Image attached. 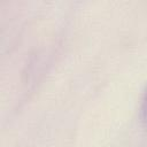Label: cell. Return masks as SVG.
<instances>
[{"instance_id":"6da1fadb","label":"cell","mask_w":147,"mask_h":147,"mask_svg":"<svg viewBox=\"0 0 147 147\" xmlns=\"http://www.w3.org/2000/svg\"><path fill=\"white\" fill-rule=\"evenodd\" d=\"M140 118L144 129L147 131V87L144 92L142 99H141V106H140Z\"/></svg>"}]
</instances>
